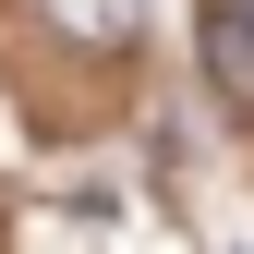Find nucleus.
<instances>
[{"instance_id":"obj_1","label":"nucleus","mask_w":254,"mask_h":254,"mask_svg":"<svg viewBox=\"0 0 254 254\" xmlns=\"http://www.w3.org/2000/svg\"><path fill=\"white\" fill-rule=\"evenodd\" d=\"M24 12H37L61 49H85V61H133L145 49V0H24Z\"/></svg>"},{"instance_id":"obj_2","label":"nucleus","mask_w":254,"mask_h":254,"mask_svg":"<svg viewBox=\"0 0 254 254\" xmlns=\"http://www.w3.org/2000/svg\"><path fill=\"white\" fill-rule=\"evenodd\" d=\"M206 85H218L230 109H254V24L218 12V0H206Z\"/></svg>"},{"instance_id":"obj_3","label":"nucleus","mask_w":254,"mask_h":254,"mask_svg":"<svg viewBox=\"0 0 254 254\" xmlns=\"http://www.w3.org/2000/svg\"><path fill=\"white\" fill-rule=\"evenodd\" d=\"M218 12H242V24H254V0H218Z\"/></svg>"}]
</instances>
